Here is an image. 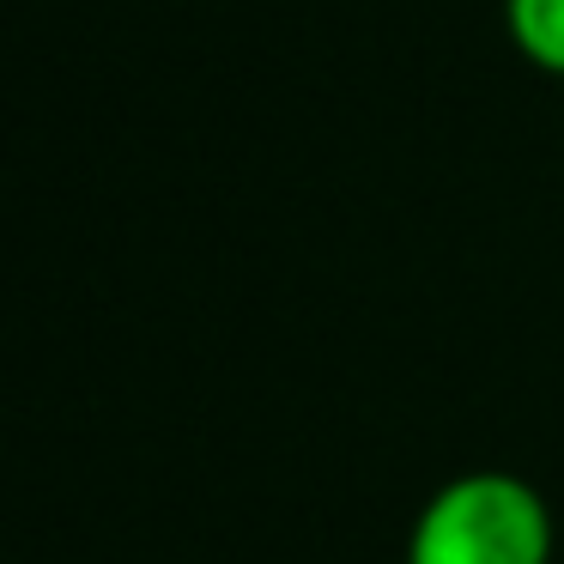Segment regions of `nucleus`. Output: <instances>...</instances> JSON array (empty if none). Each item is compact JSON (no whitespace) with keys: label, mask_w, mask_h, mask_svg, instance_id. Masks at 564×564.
Returning a JSON list of instances; mask_svg holds the SVG:
<instances>
[{"label":"nucleus","mask_w":564,"mask_h":564,"mask_svg":"<svg viewBox=\"0 0 564 564\" xmlns=\"http://www.w3.org/2000/svg\"><path fill=\"white\" fill-rule=\"evenodd\" d=\"M503 31L528 67L564 86V0H503Z\"/></svg>","instance_id":"2"},{"label":"nucleus","mask_w":564,"mask_h":564,"mask_svg":"<svg viewBox=\"0 0 564 564\" xmlns=\"http://www.w3.org/2000/svg\"><path fill=\"white\" fill-rule=\"evenodd\" d=\"M406 564H552V510L522 474L474 467L431 491Z\"/></svg>","instance_id":"1"}]
</instances>
